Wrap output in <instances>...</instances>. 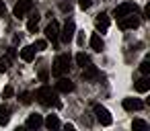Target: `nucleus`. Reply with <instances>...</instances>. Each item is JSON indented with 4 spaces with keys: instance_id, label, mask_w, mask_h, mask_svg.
Instances as JSON below:
<instances>
[{
    "instance_id": "nucleus-15",
    "label": "nucleus",
    "mask_w": 150,
    "mask_h": 131,
    "mask_svg": "<svg viewBox=\"0 0 150 131\" xmlns=\"http://www.w3.org/2000/svg\"><path fill=\"white\" fill-rule=\"evenodd\" d=\"M97 76H99V70H97L93 64L86 66V68H82V78H84V80H95Z\"/></svg>"
},
{
    "instance_id": "nucleus-18",
    "label": "nucleus",
    "mask_w": 150,
    "mask_h": 131,
    "mask_svg": "<svg viewBox=\"0 0 150 131\" xmlns=\"http://www.w3.org/2000/svg\"><path fill=\"white\" fill-rule=\"evenodd\" d=\"M37 23H39V13L35 11V13H31V19H29V23H27V31H29V33H35Z\"/></svg>"
},
{
    "instance_id": "nucleus-2",
    "label": "nucleus",
    "mask_w": 150,
    "mask_h": 131,
    "mask_svg": "<svg viewBox=\"0 0 150 131\" xmlns=\"http://www.w3.org/2000/svg\"><path fill=\"white\" fill-rule=\"evenodd\" d=\"M35 98L43 104V106H52V104H56V106H60V102H58V94H56V90H52V86H47V84H43L37 92H35Z\"/></svg>"
},
{
    "instance_id": "nucleus-11",
    "label": "nucleus",
    "mask_w": 150,
    "mask_h": 131,
    "mask_svg": "<svg viewBox=\"0 0 150 131\" xmlns=\"http://www.w3.org/2000/svg\"><path fill=\"white\" fill-rule=\"evenodd\" d=\"M123 109L125 111H129V113H134V111H140L142 106H144V102L140 100V98H123Z\"/></svg>"
},
{
    "instance_id": "nucleus-3",
    "label": "nucleus",
    "mask_w": 150,
    "mask_h": 131,
    "mask_svg": "<svg viewBox=\"0 0 150 131\" xmlns=\"http://www.w3.org/2000/svg\"><path fill=\"white\" fill-rule=\"evenodd\" d=\"M74 33H76V23H74L72 19H68L66 25H64V29L60 31V39H62L64 43H70V41L74 39Z\"/></svg>"
},
{
    "instance_id": "nucleus-29",
    "label": "nucleus",
    "mask_w": 150,
    "mask_h": 131,
    "mask_svg": "<svg viewBox=\"0 0 150 131\" xmlns=\"http://www.w3.org/2000/svg\"><path fill=\"white\" fill-rule=\"evenodd\" d=\"M6 15V6H4V2L0 0V17H4Z\"/></svg>"
},
{
    "instance_id": "nucleus-25",
    "label": "nucleus",
    "mask_w": 150,
    "mask_h": 131,
    "mask_svg": "<svg viewBox=\"0 0 150 131\" xmlns=\"http://www.w3.org/2000/svg\"><path fill=\"white\" fill-rule=\"evenodd\" d=\"M6 70H8V60L0 57V72H6Z\"/></svg>"
},
{
    "instance_id": "nucleus-7",
    "label": "nucleus",
    "mask_w": 150,
    "mask_h": 131,
    "mask_svg": "<svg viewBox=\"0 0 150 131\" xmlns=\"http://www.w3.org/2000/svg\"><path fill=\"white\" fill-rule=\"evenodd\" d=\"M31 8H33V0H19V2L15 4V17L23 19Z\"/></svg>"
},
{
    "instance_id": "nucleus-31",
    "label": "nucleus",
    "mask_w": 150,
    "mask_h": 131,
    "mask_svg": "<svg viewBox=\"0 0 150 131\" xmlns=\"http://www.w3.org/2000/svg\"><path fill=\"white\" fill-rule=\"evenodd\" d=\"M78 45H84V35H82V33L78 35Z\"/></svg>"
},
{
    "instance_id": "nucleus-28",
    "label": "nucleus",
    "mask_w": 150,
    "mask_h": 131,
    "mask_svg": "<svg viewBox=\"0 0 150 131\" xmlns=\"http://www.w3.org/2000/svg\"><path fill=\"white\" fill-rule=\"evenodd\" d=\"M47 78H50V76H47V72H45V70H41V72H39V80H41V82H47Z\"/></svg>"
},
{
    "instance_id": "nucleus-26",
    "label": "nucleus",
    "mask_w": 150,
    "mask_h": 131,
    "mask_svg": "<svg viewBox=\"0 0 150 131\" xmlns=\"http://www.w3.org/2000/svg\"><path fill=\"white\" fill-rule=\"evenodd\" d=\"M91 4H93V2H91V0H78V6H80L82 11H86V8H91Z\"/></svg>"
},
{
    "instance_id": "nucleus-5",
    "label": "nucleus",
    "mask_w": 150,
    "mask_h": 131,
    "mask_svg": "<svg viewBox=\"0 0 150 131\" xmlns=\"http://www.w3.org/2000/svg\"><path fill=\"white\" fill-rule=\"evenodd\" d=\"M119 27H121V29H136V27H140V17H138V13H132V15L121 17V19H119Z\"/></svg>"
},
{
    "instance_id": "nucleus-32",
    "label": "nucleus",
    "mask_w": 150,
    "mask_h": 131,
    "mask_svg": "<svg viewBox=\"0 0 150 131\" xmlns=\"http://www.w3.org/2000/svg\"><path fill=\"white\" fill-rule=\"evenodd\" d=\"M64 129H66V131H72V129H74V125H72V123H66V125H64Z\"/></svg>"
},
{
    "instance_id": "nucleus-23",
    "label": "nucleus",
    "mask_w": 150,
    "mask_h": 131,
    "mask_svg": "<svg viewBox=\"0 0 150 131\" xmlns=\"http://www.w3.org/2000/svg\"><path fill=\"white\" fill-rule=\"evenodd\" d=\"M33 47H35V51H43V49L47 47V41H45V39H39V41H35Z\"/></svg>"
},
{
    "instance_id": "nucleus-30",
    "label": "nucleus",
    "mask_w": 150,
    "mask_h": 131,
    "mask_svg": "<svg viewBox=\"0 0 150 131\" xmlns=\"http://www.w3.org/2000/svg\"><path fill=\"white\" fill-rule=\"evenodd\" d=\"M144 19H150V4L144 6Z\"/></svg>"
},
{
    "instance_id": "nucleus-22",
    "label": "nucleus",
    "mask_w": 150,
    "mask_h": 131,
    "mask_svg": "<svg viewBox=\"0 0 150 131\" xmlns=\"http://www.w3.org/2000/svg\"><path fill=\"white\" fill-rule=\"evenodd\" d=\"M140 72H142L144 76H148V74H150V62H148V60H144V62L140 64Z\"/></svg>"
},
{
    "instance_id": "nucleus-19",
    "label": "nucleus",
    "mask_w": 150,
    "mask_h": 131,
    "mask_svg": "<svg viewBox=\"0 0 150 131\" xmlns=\"http://www.w3.org/2000/svg\"><path fill=\"white\" fill-rule=\"evenodd\" d=\"M8 119H11V111H8V106H0V127L6 125Z\"/></svg>"
},
{
    "instance_id": "nucleus-13",
    "label": "nucleus",
    "mask_w": 150,
    "mask_h": 131,
    "mask_svg": "<svg viewBox=\"0 0 150 131\" xmlns=\"http://www.w3.org/2000/svg\"><path fill=\"white\" fill-rule=\"evenodd\" d=\"M21 60L23 62H33L35 60V47L33 45H25L21 49Z\"/></svg>"
},
{
    "instance_id": "nucleus-17",
    "label": "nucleus",
    "mask_w": 150,
    "mask_h": 131,
    "mask_svg": "<svg viewBox=\"0 0 150 131\" xmlns=\"http://www.w3.org/2000/svg\"><path fill=\"white\" fill-rule=\"evenodd\" d=\"M43 123H45L47 129H60V127H62V123H60V119H58L56 115H47V119H45Z\"/></svg>"
},
{
    "instance_id": "nucleus-6",
    "label": "nucleus",
    "mask_w": 150,
    "mask_h": 131,
    "mask_svg": "<svg viewBox=\"0 0 150 131\" xmlns=\"http://www.w3.org/2000/svg\"><path fill=\"white\" fill-rule=\"evenodd\" d=\"M132 13H138V4L136 2H123V4H119L117 8H115V17L117 19H121V17H125V15H132Z\"/></svg>"
},
{
    "instance_id": "nucleus-12",
    "label": "nucleus",
    "mask_w": 150,
    "mask_h": 131,
    "mask_svg": "<svg viewBox=\"0 0 150 131\" xmlns=\"http://www.w3.org/2000/svg\"><path fill=\"white\" fill-rule=\"evenodd\" d=\"M91 47L95 49V51H103V47H105V43H103V37L99 35V33H93L91 35Z\"/></svg>"
},
{
    "instance_id": "nucleus-1",
    "label": "nucleus",
    "mask_w": 150,
    "mask_h": 131,
    "mask_svg": "<svg viewBox=\"0 0 150 131\" xmlns=\"http://www.w3.org/2000/svg\"><path fill=\"white\" fill-rule=\"evenodd\" d=\"M70 68H72V57H70V53H62V55H58V57L54 60V64H52V74L58 78V76L68 74Z\"/></svg>"
},
{
    "instance_id": "nucleus-27",
    "label": "nucleus",
    "mask_w": 150,
    "mask_h": 131,
    "mask_svg": "<svg viewBox=\"0 0 150 131\" xmlns=\"http://www.w3.org/2000/svg\"><path fill=\"white\" fill-rule=\"evenodd\" d=\"M13 94H15V90H13V86H6V88H4V92H2V96H4V98H11Z\"/></svg>"
},
{
    "instance_id": "nucleus-16",
    "label": "nucleus",
    "mask_w": 150,
    "mask_h": 131,
    "mask_svg": "<svg viewBox=\"0 0 150 131\" xmlns=\"http://www.w3.org/2000/svg\"><path fill=\"white\" fill-rule=\"evenodd\" d=\"M136 90H138V92H148V90H150V78H148V76L140 78V80L136 82Z\"/></svg>"
},
{
    "instance_id": "nucleus-8",
    "label": "nucleus",
    "mask_w": 150,
    "mask_h": 131,
    "mask_svg": "<svg viewBox=\"0 0 150 131\" xmlns=\"http://www.w3.org/2000/svg\"><path fill=\"white\" fill-rule=\"evenodd\" d=\"M45 37L52 43H56L60 39V25H58V21H50V25L45 27Z\"/></svg>"
},
{
    "instance_id": "nucleus-4",
    "label": "nucleus",
    "mask_w": 150,
    "mask_h": 131,
    "mask_svg": "<svg viewBox=\"0 0 150 131\" xmlns=\"http://www.w3.org/2000/svg\"><path fill=\"white\" fill-rule=\"evenodd\" d=\"M95 115H97V121H99L103 127H109V125L113 123V117H111V113H109L105 106H101V104H95Z\"/></svg>"
},
{
    "instance_id": "nucleus-14",
    "label": "nucleus",
    "mask_w": 150,
    "mask_h": 131,
    "mask_svg": "<svg viewBox=\"0 0 150 131\" xmlns=\"http://www.w3.org/2000/svg\"><path fill=\"white\" fill-rule=\"evenodd\" d=\"M43 125V119H41V115H29V119H27V127L29 129H39Z\"/></svg>"
},
{
    "instance_id": "nucleus-20",
    "label": "nucleus",
    "mask_w": 150,
    "mask_h": 131,
    "mask_svg": "<svg viewBox=\"0 0 150 131\" xmlns=\"http://www.w3.org/2000/svg\"><path fill=\"white\" fill-rule=\"evenodd\" d=\"M76 64L80 68H86V66H91V57L86 53H76Z\"/></svg>"
},
{
    "instance_id": "nucleus-9",
    "label": "nucleus",
    "mask_w": 150,
    "mask_h": 131,
    "mask_svg": "<svg viewBox=\"0 0 150 131\" xmlns=\"http://www.w3.org/2000/svg\"><path fill=\"white\" fill-rule=\"evenodd\" d=\"M56 90H58V92H72V90H74V82H72L70 78L58 76V82H56Z\"/></svg>"
},
{
    "instance_id": "nucleus-10",
    "label": "nucleus",
    "mask_w": 150,
    "mask_h": 131,
    "mask_svg": "<svg viewBox=\"0 0 150 131\" xmlns=\"http://www.w3.org/2000/svg\"><path fill=\"white\" fill-rule=\"evenodd\" d=\"M109 25H111V21H109V15H105V13L97 15V19H95V27H97L101 33H105V31L109 29Z\"/></svg>"
},
{
    "instance_id": "nucleus-24",
    "label": "nucleus",
    "mask_w": 150,
    "mask_h": 131,
    "mask_svg": "<svg viewBox=\"0 0 150 131\" xmlns=\"http://www.w3.org/2000/svg\"><path fill=\"white\" fill-rule=\"evenodd\" d=\"M31 100H33V94L31 92H23L21 94V102L23 104H31Z\"/></svg>"
},
{
    "instance_id": "nucleus-21",
    "label": "nucleus",
    "mask_w": 150,
    "mask_h": 131,
    "mask_svg": "<svg viewBox=\"0 0 150 131\" xmlns=\"http://www.w3.org/2000/svg\"><path fill=\"white\" fill-rule=\"evenodd\" d=\"M132 127H134V129H146V127H148V123H146V121H142V119H134V121H132Z\"/></svg>"
}]
</instances>
